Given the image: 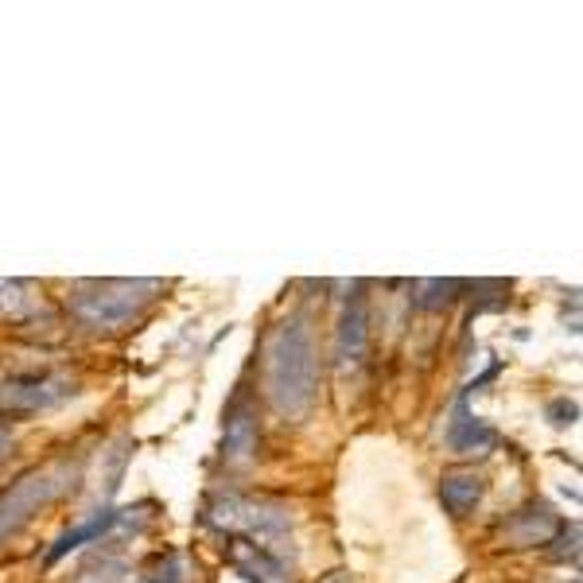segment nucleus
<instances>
[{
    "label": "nucleus",
    "instance_id": "9d476101",
    "mask_svg": "<svg viewBox=\"0 0 583 583\" xmlns=\"http://www.w3.org/2000/svg\"><path fill=\"white\" fill-rule=\"evenodd\" d=\"M494 428L486 424L483 417H471L467 401L460 397V404H455V420L447 424V444H452V452L460 455H486L494 447Z\"/></svg>",
    "mask_w": 583,
    "mask_h": 583
},
{
    "label": "nucleus",
    "instance_id": "f03ea898",
    "mask_svg": "<svg viewBox=\"0 0 583 583\" xmlns=\"http://www.w3.org/2000/svg\"><path fill=\"white\" fill-rule=\"evenodd\" d=\"M160 292V280H86L71 296V315L90 331H114L144 312Z\"/></svg>",
    "mask_w": 583,
    "mask_h": 583
},
{
    "label": "nucleus",
    "instance_id": "2eb2a0df",
    "mask_svg": "<svg viewBox=\"0 0 583 583\" xmlns=\"http://www.w3.org/2000/svg\"><path fill=\"white\" fill-rule=\"evenodd\" d=\"M144 583H183L180 557H175V552H164V557L156 560V568H152V575H149Z\"/></svg>",
    "mask_w": 583,
    "mask_h": 583
},
{
    "label": "nucleus",
    "instance_id": "1a4fd4ad",
    "mask_svg": "<svg viewBox=\"0 0 583 583\" xmlns=\"http://www.w3.org/2000/svg\"><path fill=\"white\" fill-rule=\"evenodd\" d=\"M483 494H486V478L478 475V471L455 467V471H444V478H440V501H444L447 514L460 521L475 514Z\"/></svg>",
    "mask_w": 583,
    "mask_h": 583
},
{
    "label": "nucleus",
    "instance_id": "9b49d317",
    "mask_svg": "<svg viewBox=\"0 0 583 583\" xmlns=\"http://www.w3.org/2000/svg\"><path fill=\"white\" fill-rule=\"evenodd\" d=\"M114 526H121V509H98L86 526H78V529H66L63 537L55 541V549L47 552V564H55V560H63L66 552H75L78 544H86V541H98L101 533H109Z\"/></svg>",
    "mask_w": 583,
    "mask_h": 583
},
{
    "label": "nucleus",
    "instance_id": "f8f14e48",
    "mask_svg": "<svg viewBox=\"0 0 583 583\" xmlns=\"http://www.w3.org/2000/svg\"><path fill=\"white\" fill-rule=\"evenodd\" d=\"M32 312H35L32 284H24V280H0V315H9V320H28Z\"/></svg>",
    "mask_w": 583,
    "mask_h": 583
},
{
    "label": "nucleus",
    "instance_id": "f257e3e1",
    "mask_svg": "<svg viewBox=\"0 0 583 583\" xmlns=\"http://www.w3.org/2000/svg\"><path fill=\"white\" fill-rule=\"evenodd\" d=\"M269 401L280 417L304 420L320 397V350H315L307 315H288L269 343V366H264Z\"/></svg>",
    "mask_w": 583,
    "mask_h": 583
},
{
    "label": "nucleus",
    "instance_id": "6e6552de",
    "mask_svg": "<svg viewBox=\"0 0 583 583\" xmlns=\"http://www.w3.org/2000/svg\"><path fill=\"white\" fill-rule=\"evenodd\" d=\"M230 564L238 568L241 575H249L253 583H292L284 560H280L277 552L253 544L249 537H234L230 541Z\"/></svg>",
    "mask_w": 583,
    "mask_h": 583
},
{
    "label": "nucleus",
    "instance_id": "4468645a",
    "mask_svg": "<svg viewBox=\"0 0 583 583\" xmlns=\"http://www.w3.org/2000/svg\"><path fill=\"white\" fill-rule=\"evenodd\" d=\"M125 575H129V564L117 557H101V560H90V564L78 572L75 583H125Z\"/></svg>",
    "mask_w": 583,
    "mask_h": 583
},
{
    "label": "nucleus",
    "instance_id": "f3484780",
    "mask_svg": "<svg viewBox=\"0 0 583 583\" xmlns=\"http://www.w3.org/2000/svg\"><path fill=\"white\" fill-rule=\"evenodd\" d=\"M9 452H12V432L0 424V455H9Z\"/></svg>",
    "mask_w": 583,
    "mask_h": 583
},
{
    "label": "nucleus",
    "instance_id": "ddd939ff",
    "mask_svg": "<svg viewBox=\"0 0 583 583\" xmlns=\"http://www.w3.org/2000/svg\"><path fill=\"white\" fill-rule=\"evenodd\" d=\"M455 292H463V284H455V280H420L417 307H424V312H440V307L455 304Z\"/></svg>",
    "mask_w": 583,
    "mask_h": 583
},
{
    "label": "nucleus",
    "instance_id": "423d86ee",
    "mask_svg": "<svg viewBox=\"0 0 583 583\" xmlns=\"http://www.w3.org/2000/svg\"><path fill=\"white\" fill-rule=\"evenodd\" d=\"M257 409L249 401L246 389L234 393V401L226 404V432H223V460L226 463H249L257 455Z\"/></svg>",
    "mask_w": 583,
    "mask_h": 583
},
{
    "label": "nucleus",
    "instance_id": "0eeeda50",
    "mask_svg": "<svg viewBox=\"0 0 583 583\" xmlns=\"http://www.w3.org/2000/svg\"><path fill=\"white\" fill-rule=\"evenodd\" d=\"M557 529H560L557 509H552L549 501L533 498L501 526V541H506L509 549H533V544H549L552 537H557Z\"/></svg>",
    "mask_w": 583,
    "mask_h": 583
},
{
    "label": "nucleus",
    "instance_id": "39448f33",
    "mask_svg": "<svg viewBox=\"0 0 583 583\" xmlns=\"http://www.w3.org/2000/svg\"><path fill=\"white\" fill-rule=\"evenodd\" d=\"M366 346H370V296H366V284H354L338 320V361L358 366L366 358Z\"/></svg>",
    "mask_w": 583,
    "mask_h": 583
},
{
    "label": "nucleus",
    "instance_id": "7ed1b4c3",
    "mask_svg": "<svg viewBox=\"0 0 583 583\" xmlns=\"http://www.w3.org/2000/svg\"><path fill=\"white\" fill-rule=\"evenodd\" d=\"M71 463H51V467H35L28 475H20L9 490L0 494V541L32 521V514L47 501H55L58 494L71 490Z\"/></svg>",
    "mask_w": 583,
    "mask_h": 583
},
{
    "label": "nucleus",
    "instance_id": "20e7f679",
    "mask_svg": "<svg viewBox=\"0 0 583 583\" xmlns=\"http://www.w3.org/2000/svg\"><path fill=\"white\" fill-rule=\"evenodd\" d=\"M66 397H75V381L66 374H17L0 386V412L4 417H32L55 409Z\"/></svg>",
    "mask_w": 583,
    "mask_h": 583
},
{
    "label": "nucleus",
    "instance_id": "dca6fc26",
    "mask_svg": "<svg viewBox=\"0 0 583 583\" xmlns=\"http://www.w3.org/2000/svg\"><path fill=\"white\" fill-rule=\"evenodd\" d=\"M549 417H552V424H557V428H564V424H575L580 409H575V401L560 397V401H552V404H549Z\"/></svg>",
    "mask_w": 583,
    "mask_h": 583
}]
</instances>
